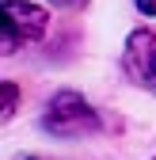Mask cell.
<instances>
[{"label": "cell", "mask_w": 156, "mask_h": 160, "mask_svg": "<svg viewBox=\"0 0 156 160\" xmlns=\"http://www.w3.org/2000/svg\"><path fill=\"white\" fill-rule=\"evenodd\" d=\"M137 8H141L145 15H156V0H137Z\"/></svg>", "instance_id": "cell-5"}, {"label": "cell", "mask_w": 156, "mask_h": 160, "mask_svg": "<svg viewBox=\"0 0 156 160\" xmlns=\"http://www.w3.org/2000/svg\"><path fill=\"white\" fill-rule=\"evenodd\" d=\"M53 4H61V8H72V4H80V0H53Z\"/></svg>", "instance_id": "cell-6"}, {"label": "cell", "mask_w": 156, "mask_h": 160, "mask_svg": "<svg viewBox=\"0 0 156 160\" xmlns=\"http://www.w3.org/2000/svg\"><path fill=\"white\" fill-rule=\"evenodd\" d=\"M0 88H4V118H12L15 107H19V84H15V80H4Z\"/></svg>", "instance_id": "cell-4"}, {"label": "cell", "mask_w": 156, "mask_h": 160, "mask_svg": "<svg viewBox=\"0 0 156 160\" xmlns=\"http://www.w3.org/2000/svg\"><path fill=\"white\" fill-rule=\"evenodd\" d=\"M50 27V12L31 0H4V53H15L19 46L38 42Z\"/></svg>", "instance_id": "cell-2"}, {"label": "cell", "mask_w": 156, "mask_h": 160, "mask_svg": "<svg viewBox=\"0 0 156 160\" xmlns=\"http://www.w3.org/2000/svg\"><path fill=\"white\" fill-rule=\"evenodd\" d=\"M99 111H95L84 95L76 92H57L50 103H46V114H42V130L53 133V137H84V133H99Z\"/></svg>", "instance_id": "cell-1"}, {"label": "cell", "mask_w": 156, "mask_h": 160, "mask_svg": "<svg viewBox=\"0 0 156 160\" xmlns=\"http://www.w3.org/2000/svg\"><path fill=\"white\" fill-rule=\"evenodd\" d=\"M122 69L129 72V80L156 88V31H133L126 53H122Z\"/></svg>", "instance_id": "cell-3"}, {"label": "cell", "mask_w": 156, "mask_h": 160, "mask_svg": "<svg viewBox=\"0 0 156 160\" xmlns=\"http://www.w3.org/2000/svg\"><path fill=\"white\" fill-rule=\"evenodd\" d=\"M31 160H34V156H31Z\"/></svg>", "instance_id": "cell-7"}]
</instances>
